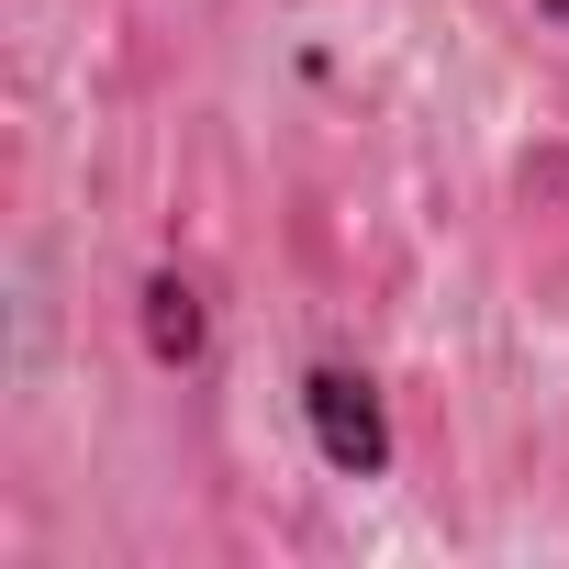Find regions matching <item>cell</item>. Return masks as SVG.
<instances>
[{"mask_svg":"<svg viewBox=\"0 0 569 569\" xmlns=\"http://www.w3.org/2000/svg\"><path fill=\"white\" fill-rule=\"evenodd\" d=\"M302 413H313L325 469H347V480H380V469H391V413H380V391H369L358 369H313V380H302Z\"/></svg>","mask_w":569,"mask_h":569,"instance_id":"6da1fadb","label":"cell"},{"mask_svg":"<svg viewBox=\"0 0 569 569\" xmlns=\"http://www.w3.org/2000/svg\"><path fill=\"white\" fill-rule=\"evenodd\" d=\"M536 12H547V23H558V34H569V0H536Z\"/></svg>","mask_w":569,"mask_h":569,"instance_id":"3957f363","label":"cell"},{"mask_svg":"<svg viewBox=\"0 0 569 569\" xmlns=\"http://www.w3.org/2000/svg\"><path fill=\"white\" fill-rule=\"evenodd\" d=\"M201 336H212V313H201V291H190L179 268H157V279H146V347H157L168 369H190V358H201Z\"/></svg>","mask_w":569,"mask_h":569,"instance_id":"7a4b0ae2","label":"cell"}]
</instances>
